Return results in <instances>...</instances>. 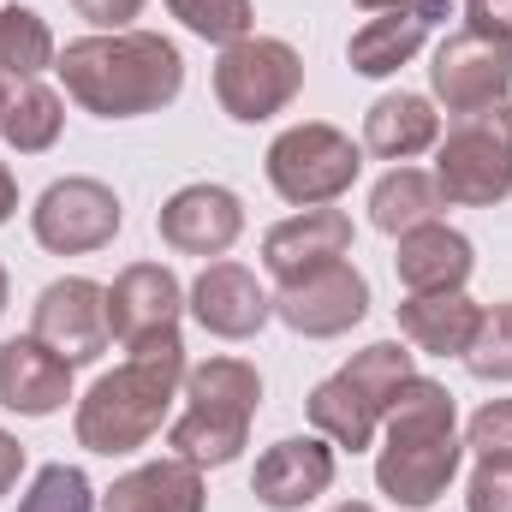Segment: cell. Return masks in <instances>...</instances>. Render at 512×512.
I'll list each match as a JSON object with an SVG mask.
<instances>
[{
	"label": "cell",
	"instance_id": "4dcf8cb0",
	"mask_svg": "<svg viewBox=\"0 0 512 512\" xmlns=\"http://www.w3.org/2000/svg\"><path fill=\"white\" fill-rule=\"evenodd\" d=\"M465 512H512V459H477Z\"/></svg>",
	"mask_w": 512,
	"mask_h": 512
},
{
	"label": "cell",
	"instance_id": "f546056e",
	"mask_svg": "<svg viewBox=\"0 0 512 512\" xmlns=\"http://www.w3.org/2000/svg\"><path fill=\"white\" fill-rule=\"evenodd\" d=\"M465 447L477 459H512V399H489L471 423H465Z\"/></svg>",
	"mask_w": 512,
	"mask_h": 512
},
{
	"label": "cell",
	"instance_id": "44dd1931",
	"mask_svg": "<svg viewBox=\"0 0 512 512\" xmlns=\"http://www.w3.org/2000/svg\"><path fill=\"white\" fill-rule=\"evenodd\" d=\"M477 322H483V304L465 292H405L399 298V334L429 358H465Z\"/></svg>",
	"mask_w": 512,
	"mask_h": 512
},
{
	"label": "cell",
	"instance_id": "cb8c5ba5",
	"mask_svg": "<svg viewBox=\"0 0 512 512\" xmlns=\"http://www.w3.org/2000/svg\"><path fill=\"white\" fill-rule=\"evenodd\" d=\"M441 209H447V197H441L435 173H423V167H393V173L376 179V191H370V221L382 227L387 239L441 221Z\"/></svg>",
	"mask_w": 512,
	"mask_h": 512
},
{
	"label": "cell",
	"instance_id": "8d00e7d4",
	"mask_svg": "<svg viewBox=\"0 0 512 512\" xmlns=\"http://www.w3.org/2000/svg\"><path fill=\"white\" fill-rule=\"evenodd\" d=\"M6 102H12V78L0 72V114H6Z\"/></svg>",
	"mask_w": 512,
	"mask_h": 512
},
{
	"label": "cell",
	"instance_id": "7c38bea8",
	"mask_svg": "<svg viewBox=\"0 0 512 512\" xmlns=\"http://www.w3.org/2000/svg\"><path fill=\"white\" fill-rule=\"evenodd\" d=\"M30 334L48 352H60L72 370L96 364L108 352V340H114V328H108V286H96L84 274H66V280L42 286L36 304H30Z\"/></svg>",
	"mask_w": 512,
	"mask_h": 512
},
{
	"label": "cell",
	"instance_id": "83f0119b",
	"mask_svg": "<svg viewBox=\"0 0 512 512\" xmlns=\"http://www.w3.org/2000/svg\"><path fill=\"white\" fill-rule=\"evenodd\" d=\"M465 370L477 382H512V304L483 310V322L465 346Z\"/></svg>",
	"mask_w": 512,
	"mask_h": 512
},
{
	"label": "cell",
	"instance_id": "d6a6232c",
	"mask_svg": "<svg viewBox=\"0 0 512 512\" xmlns=\"http://www.w3.org/2000/svg\"><path fill=\"white\" fill-rule=\"evenodd\" d=\"M459 6H465V30L512 36V0H459Z\"/></svg>",
	"mask_w": 512,
	"mask_h": 512
},
{
	"label": "cell",
	"instance_id": "9c48e42d",
	"mask_svg": "<svg viewBox=\"0 0 512 512\" xmlns=\"http://www.w3.org/2000/svg\"><path fill=\"white\" fill-rule=\"evenodd\" d=\"M120 227H126V209H120L114 185L84 179V173L54 179V185L36 197V209H30V233H36V245L54 251V256L108 251V245L120 239Z\"/></svg>",
	"mask_w": 512,
	"mask_h": 512
},
{
	"label": "cell",
	"instance_id": "484cf974",
	"mask_svg": "<svg viewBox=\"0 0 512 512\" xmlns=\"http://www.w3.org/2000/svg\"><path fill=\"white\" fill-rule=\"evenodd\" d=\"M54 60H60V42H54L48 18L36 6H18V0L0 6V72L12 84H24V78H42Z\"/></svg>",
	"mask_w": 512,
	"mask_h": 512
},
{
	"label": "cell",
	"instance_id": "e575fe53",
	"mask_svg": "<svg viewBox=\"0 0 512 512\" xmlns=\"http://www.w3.org/2000/svg\"><path fill=\"white\" fill-rule=\"evenodd\" d=\"M364 12H447V0H358Z\"/></svg>",
	"mask_w": 512,
	"mask_h": 512
},
{
	"label": "cell",
	"instance_id": "5bb4252c",
	"mask_svg": "<svg viewBox=\"0 0 512 512\" xmlns=\"http://www.w3.org/2000/svg\"><path fill=\"white\" fill-rule=\"evenodd\" d=\"M155 233L161 245L179 256H227L245 233V203L227 191V185H185L161 203L155 215Z\"/></svg>",
	"mask_w": 512,
	"mask_h": 512
},
{
	"label": "cell",
	"instance_id": "f35d334b",
	"mask_svg": "<svg viewBox=\"0 0 512 512\" xmlns=\"http://www.w3.org/2000/svg\"><path fill=\"white\" fill-rule=\"evenodd\" d=\"M334 512H376V507H364V501H340Z\"/></svg>",
	"mask_w": 512,
	"mask_h": 512
},
{
	"label": "cell",
	"instance_id": "1f68e13d",
	"mask_svg": "<svg viewBox=\"0 0 512 512\" xmlns=\"http://www.w3.org/2000/svg\"><path fill=\"white\" fill-rule=\"evenodd\" d=\"M149 0H72L78 18H90L96 30H131V18L143 12Z\"/></svg>",
	"mask_w": 512,
	"mask_h": 512
},
{
	"label": "cell",
	"instance_id": "277c9868",
	"mask_svg": "<svg viewBox=\"0 0 512 512\" xmlns=\"http://www.w3.org/2000/svg\"><path fill=\"white\" fill-rule=\"evenodd\" d=\"M185 411L167 423V447L203 471H221L245 453L251 423L262 411V376L245 358H209L185 370Z\"/></svg>",
	"mask_w": 512,
	"mask_h": 512
},
{
	"label": "cell",
	"instance_id": "52a82bcc",
	"mask_svg": "<svg viewBox=\"0 0 512 512\" xmlns=\"http://www.w3.org/2000/svg\"><path fill=\"white\" fill-rule=\"evenodd\" d=\"M268 185L292 203V209H322V203H340L358 173H364V143H352L340 126H322V120H304V126H286L268 155Z\"/></svg>",
	"mask_w": 512,
	"mask_h": 512
},
{
	"label": "cell",
	"instance_id": "d4e9b609",
	"mask_svg": "<svg viewBox=\"0 0 512 512\" xmlns=\"http://www.w3.org/2000/svg\"><path fill=\"white\" fill-rule=\"evenodd\" d=\"M60 131H66V96L48 90L42 78H24V84L12 90L6 114H0L6 149H18V155H48V149L60 143Z\"/></svg>",
	"mask_w": 512,
	"mask_h": 512
},
{
	"label": "cell",
	"instance_id": "e0dca14e",
	"mask_svg": "<svg viewBox=\"0 0 512 512\" xmlns=\"http://www.w3.org/2000/svg\"><path fill=\"white\" fill-rule=\"evenodd\" d=\"M340 256H352V215L334 209V203L304 209V215H292V221L262 233V262H268V274L280 286L310 274V268H322V262H340Z\"/></svg>",
	"mask_w": 512,
	"mask_h": 512
},
{
	"label": "cell",
	"instance_id": "4316f807",
	"mask_svg": "<svg viewBox=\"0 0 512 512\" xmlns=\"http://www.w3.org/2000/svg\"><path fill=\"white\" fill-rule=\"evenodd\" d=\"M167 12L191 30V36H203V42H215V48H233V42H245L256 36V12L251 0H167Z\"/></svg>",
	"mask_w": 512,
	"mask_h": 512
},
{
	"label": "cell",
	"instance_id": "ac0fdd59",
	"mask_svg": "<svg viewBox=\"0 0 512 512\" xmlns=\"http://www.w3.org/2000/svg\"><path fill=\"white\" fill-rule=\"evenodd\" d=\"M72 399V364L48 352L36 334L0 346V405L18 417H54Z\"/></svg>",
	"mask_w": 512,
	"mask_h": 512
},
{
	"label": "cell",
	"instance_id": "7402d4cb",
	"mask_svg": "<svg viewBox=\"0 0 512 512\" xmlns=\"http://www.w3.org/2000/svg\"><path fill=\"white\" fill-rule=\"evenodd\" d=\"M447 12H376L364 30H352L346 42V60L358 78H393L399 66H411L429 42V30L441 24Z\"/></svg>",
	"mask_w": 512,
	"mask_h": 512
},
{
	"label": "cell",
	"instance_id": "3957f363",
	"mask_svg": "<svg viewBox=\"0 0 512 512\" xmlns=\"http://www.w3.org/2000/svg\"><path fill=\"white\" fill-rule=\"evenodd\" d=\"M459 459H465V441H459L453 393L429 376H411L382 417L376 489L393 507H435L447 495V483L459 477Z\"/></svg>",
	"mask_w": 512,
	"mask_h": 512
},
{
	"label": "cell",
	"instance_id": "4fadbf2b",
	"mask_svg": "<svg viewBox=\"0 0 512 512\" xmlns=\"http://www.w3.org/2000/svg\"><path fill=\"white\" fill-rule=\"evenodd\" d=\"M185 316V286L167 262H131L108 286V328L120 346H143L161 334H179Z\"/></svg>",
	"mask_w": 512,
	"mask_h": 512
},
{
	"label": "cell",
	"instance_id": "5b68a950",
	"mask_svg": "<svg viewBox=\"0 0 512 512\" xmlns=\"http://www.w3.org/2000/svg\"><path fill=\"white\" fill-rule=\"evenodd\" d=\"M411 358H417V352H405L399 340H376V346H364L346 370H334L328 382L310 387V399H304L310 429H316L322 441L346 447V453L376 447L393 393L417 376V364H411Z\"/></svg>",
	"mask_w": 512,
	"mask_h": 512
},
{
	"label": "cell",
	"instance_id": "74e56055",
	"mask_svg": "<svg viewBox=\"0 0 512 512\" xmlns=\"http://www.w3.org/2000/svg\"><path fill=\"white\" fill-rule=\"evenodd\" d=\"M6 298H12V280H6V268H0V316H6Z\"/></svg>",
	"mask_w": 512,
	"mask_h": 512
},
{
	"label": "cell",
	"instance_id": "6da1fadb",
	"mask_svg": "<svg viewBox=\"0 0 512 512\" xmlns=\"http://www.w3.org/2000/svg\"><path fill=\"white\" fill-rule=\"evenodd\" d=\"M66 96L96 120H143L179 102L185 54L161 30H96L60 48L54 60Z\"/></svg>",
	"mask_w": 512,
	"mask_h": 512
},
{
	"label": "cell",
	"instance_id": "8fae6325",
	"mask_svg": "<svg viewBox=\"0 0 512 512\" xmlns=\"http://www.w3.org/2000/svg\"><path fill=\"white\" fill-rule=\"evenodd\" d=\"M274 316L304 340H340L370 316V280L346 256L322 262V268H310L274 292Z\"/></svg>",
	"mask_w": 512,
	"mask_h": 512
},
{
	"label": "cell",
	"instance_id": "8992f818",
	"mask_svg": "<svg viewBox=\"0 0 512 512\" xmlns=\"http://www.w3.org/2000/svg\"><path fill=\"white\" fill-rule=\"evenodd\" d=\"M435 185L447 209H495L512 197V102L453 114L435 143Z\"/></svg>",
	"mask_w": 512,
	"mask_h": 512
},
{
	"label": "cell",
	"instance_id": "30bf717a",
	"mask_svg": "<svg viewBox=\"0 0 512 512\" xmlns=\"http://www.w3.org/2000/svg\"><path fill=\"white\" fill-rule=\"evenodd\" d=\"M429 90L453 114H477L512 96V36H483V30H453L441 36L429 60Z\"/></svg>",
	"mask_w": 512,
	"mask_h": 512
},
{
	"label": "cell",
	"instance_id": "d6986e66",
	"mask_svg": "<svg viewBox=\"0 0 512 512\" xmlns=\"http://www.w3.org/2000/svg\"><path fill=\"white\" fill-rule=\"evenodd\" d=\"M393 274L405 292H465L471 268H477V251L459 227L447 221H429V227H411L393 239Z\"/></svg>",
	"mask_w": 512,
	"mask_h": 512
},
{
	"label": "cell",
	"instance_id": "9a60e30c",
	"mask_svg": "<svg viewBox=\"0 0 512 512\" xmlns=\"http://www.w3.org/2000/svg\"><path fill=\"white\" fill-rule=\"evenodd\" d=\"M185 310H191L197 328L215 334V340H256V334L268 328V316H274V298L262 292V280H256L245 262H209V268L191 280Z\"/></svg>",
	"mask_w": 512,
	"mask_h": 512
},
{
	"label": "cell",
	"instance_id": "f1b7e54d",
	"mask_svg": "<svg viewBox=\"0 0 512 512\" xmlns=\"http://www.w3.org/2000/svg\"><path fill=\"white\" fill-rule=\"evenodd\" d=\"M18 512H96V489L78 465H42L30 477Z\"/></svg>",
	"mask_w": 512,
	"mask_h": 512
},
{
	"label": "cell",
	"instance_id": "603a6c76",
	"mask_svg": "<svg viewBox=\"0 0 512 512\" xmlns=\"http://www.w3.org/2000/svg\"><path fill=\"white\" fill-rule=\"evenodd\" d=\"M435 143H441V114H435L429 96L393 90L364 114V155H376V161L399 167V161H411V155H423Z\"/></svg>",
	"mask_w": 512,
	"mask_h": 512
},
{
	"label": "cell",
	"instance_id": "2e32d148",
	"mask_svg": "<svg viewBox=\"0 0 512 512\" xmlns=\"http://www.w3.org/2000/svg\"><path fill=\"white\" fill-rule=\"evenodd\" d=\"M328 489H334V441H322V435L274 441L251 471V495L268 512H298Z\"/></svg>",
	"mask_w": 512,
	"mask_h": 512
},
{
	"label": "cell",
	"instance_id": "7a4b0ae2",
	"mask_svg": "<svg viewBox=\"0 0 512 512\" xmlns=\"http://www.w3.org/2000/svg\"><path fill=\"white\" fill-rule=\"evenodd\" d=\"M185 370L191 364H185L179 334L126 346V364L96 376V387L78 399V417H72L78 447H90L102 459H126L137 447H149L173 423V399L185 393Z\"/></svg>",
	"mask_w": 512,
	"mask_h": 512
},
{
	"label": "cell",
	"instance_id": "ba28073f",
	"mask_svg": "<svg viewBox=\"0 0 512 512\" xmlns=\"http://www.w3.org/2000/svg\"><path fill=\"white\" fill-rule=\"evenodd\" d=\"M298 90H304V54L280 36H245V42L221 48V60H215V102L239 126L286 114L298 102Z\"/></svg>",
	"mask_w": 512,
	"mask_h": 512
},
{
	"label": "cell",
	"instance_id": "ffe728a7",
	"mask_svg": "<svg viewBox=\"0 0 512 512\" xmlns=\"http://www.w3.org/2000/svg\"><path fill=\"white\" fill-rule=\"evenodd\" d=\"M102 512H209L203 465H191L179 453L137 465L126 477H114V489L102 495Z\"/></svg>",
	"mask_w": 512,
	"mask_h": 512
},
{
	"label": "cell",
	"instance_id": "836d02e7",
	"mask_svg": "<svg viewBox=\"0 0 512 512\" xmlns=\"http://www.w3.org/2000/svg\"><path fill=\"white\" fill-rule=\"evenodd\" d=\"M18 477H24V447H18V435L0 429V495H12Z\"/></svg>",
	"mask_w": 512,
	"mask_h": 512
},
{
	"label": "cell",
	"instance_id": "d590c367",
	"mask_svg": "<svg viewBox=\"0 0 512 512\" xmlns=\"http://www.w3.org/2000/svg\"><path fill=\"white\" fill-rule=\"evenodd\" d=\"M12 209H18V185H12V173H6V161H0V227L12 221Z\"/></svg>",
	"mask_w": 512,
	"mask_h": 512
}]
</instances>
